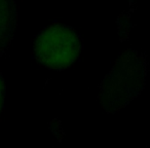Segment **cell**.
I'll list each match as a JSON object with an SVG mask.
<instances>
[{"mask_svg":"<svg viewBox=\"0 0 150 148\" xmlns=\"http://www.w3.org/2000/svg\"><path fill=\"white\" fill-rule=\"evenodd\" d=\"M147 62L143 54L123 52L99 86L98 98L107 112L116 113L135 99L145 86Z\"/></svg>","mask_w":150,"mask_h":148,"instance_id":"cell-1","label":"cell"},{"mask_svg":"<svg viewBox=\"0 0 150 148\" xmlns=\"http://www.w3.org/2000/svg\"><path fill=\"white\" fill-rule=\"evenodd\" d=\"M82 40L71 27L54 23L43 29L35 38V59L48 69L64 70L78 58Z\"/></svg>","mask_w":150,"mask_h":148,"instance_id":"cell-2","label":"cell"},{"mask_svg":"<svg viewBox=\"0 0 150 148\" xmlns=\"http://www.w3.org/2000/svg\"><path fill=\"white\" fill-rule=\"evenodd\" d=\"M17 26V7L13 1H0V56L7 52Z\"/></svg>","mask_w":150,"mask_h":148,"instance_id":"cell-3","label":"cell"},{"mask_svg":"<svg viewBox=\"0 0 150 148\" xmlns=\"http://www.w3.org/2000/svg\"><path fill=\"white\" fill-rule=\"evenodd\" d=\"M4 82H3V79L0 75V113H1V110L3 108V103H4Z\"/></svg>","mask_w":150,"mask_h":148,"instance_id":"cell-4","label":"cell"}]
</instances>
